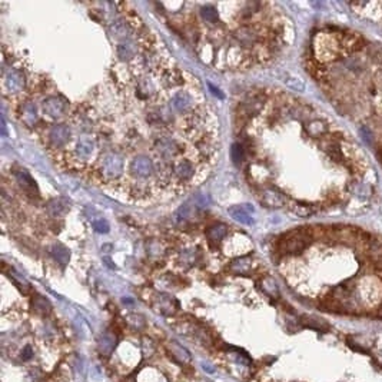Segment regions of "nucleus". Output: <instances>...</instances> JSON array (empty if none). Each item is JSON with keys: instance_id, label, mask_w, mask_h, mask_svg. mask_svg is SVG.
Wrapping results in <instances>:
<instances>
[{"instance_id": "nucleus-1", "label": "nucleus", "mask_w": 382, "mask_h": 382, "mask_svg": "<svg viewBox=\"0 0 382 382\" xmlns=\"http://www.w3.org/2000/svg\"><path fill=\"white\" fill-rule=\"evenodd\" d=\"M206 206H208V201L205 198H202V196L191 198L185 205H182L181 208H179V211L175 215L176 222L191 221L195 216H198Z\"/></svg>"}, {"instance_id": "nucleus-2", "label": "nucleus", "mask_w": 382, "mask_h": 382, "mask_svg": "<svg viewBox=\"0 0 382 382\" xmlns=\"http://www.w3.org/2000/svg\"><path fill=\"white\" fill-rule=\"evenodd\" d=\"M228 212H229V215L234 218L235 221H238V222L244 223V225H251V223H252V213H254V209H252L251 205H238V206L231 208Z\"/></svg>"}, {"instance_id": "nucleus-3", "label": "nucleus", "mask_w": 382, "mask_h": 382, "mask_svg": "<svg viewBox=\"0 0 382 382\" xmlns=\"http://www.w3.org/2000/svg\"><path fill=\"white\" fill-rule=\"evenodd\" d=\"M262 202L269 208H281L287 203V198L282 193H278L274 189H268L262 195Z\"/></svg>"}, {"instance_id": "nucleus-4", "label": "nucleus", "mask_w": 382, "mask_h": 382, "mask_svg": "<svg viewBox=\"0 0 382 382\" xmlns=\"http://www.w3.org/2000/svg\"><path fill=\"white\" fill-rule=\"evenodd\" d=\"M66 110V103L63 100L60 102L57 97H49L44 102V112L50 116H59Z\"/></svg>"}, {"instance_id": "nucleus-5", "label": "nucleus", "mask_w": 382, "mask_h": 382, "mask_svg": "<svg viewBox=\"0 0 382 382\" xmlns=\"http://www.w3.org/2000/svg\"><path fill=\"white\" fill-rule=\"evenodd\" d=\"M115 345H116V338H115V335L110 334V332H105L103 337L99 341V350H100L102 354H105V355H109V354L113 351Z\"/></svg>"}, {"instance_id": "nucleus-6", "label": "nucleus", "mask_w": 382, "mask_h": 382, "mask_svg": "<svg viewBox=\"0 0 382 382\" xmlns=\"http://www.w3.org/2000/svg\"><path fill=\"white\" fill-rule=\"evenodd\" d=\"M206 235H208L209 241L219 242V241H222L223 238H225V235H226V226L225 225H215L212 228H209V231L206 232Z\"/></svg>"}, {"instance_id": "nucleus-7", "label": "nucleus", "mask_w": 382, "mask_h": 382, "mask_svg": "<svg viewBox=\"0 0 382 382\" xmlns=\"http://www.w3.org/2000/svg\"><path fill=\"white\" fill-rule=\"evenodd\" d=\"M202 17L206 20V23H216L218 21V17H219V14H218V10L213 7V6H206V7H203L202 9Z\"/></svg>"}, {"instance_id": "nucleus-8", "label": "nucleus", "mask_w": 382, "mask_h": 382, "mask_svg": "<svg viewBox=\"0 0 382 382\" xmlns=\"http://www.w3.org/2000/svg\"><path fill=\"white\" fill-rule=\"evenodd\" d=\"M33 307H34V311H36L37 314H47V312L50 311L49 302L42 297L36 298V301L33 302Z\"/></svg>"}, {"instance_id": "nucleus-9", "label": "nucleus", "mask_w": 382, "mask_h": 382, "mask_svg": "<svg viewBox=\"0 0 382 382\" xmlns=\"http://www.w3.org/2000/svg\"><path fill=\"white\" fill-rule=\"evenodd\" d=\"M242 155H244L242 146L238 145V143H235L234 146H232V159L235 160V163H238V162L242 160Z\"/></svg>"}, {"instance_id": "nucleus-10", "label": "nucleus", "mask_w": 382, "mask_h": 382, "mask_svg": "<svg viewBox=\"0 0 382 382\" xmlns=\"http://www.w3.org/2000/svg\"><path fill=\"white\" fill-rule=\"evenodd\" d=\"M21 360L23 361H29L30 358L33 357V350H32V347L30 345H27V347H24V350L21 351Z\"/></svg>"}, {"instance_id": "nucleus-11", "label": "nucleus", "mask_w": 382, "mask_h": 382, "mask_svg": "<svg viewBox=\"0 0 382 382\" xmlns=\"http://www.w3.org/2000/svg\"><path fill=\"white\" fill-rule=\"evenodd\" d=\"M202 367H203V368H205V371L211 372V374H212V372H213L212 368H211V367H209V365H206V364H205V362H202Z\"/></svg>"}, {"instance_id": "nucleus-12", "label": "nucleus", "mask_w": 382, "mask_h": 382, "mask_svg": "<svg viewBox=\"0 0 382 382\" xmlns=\"http://www.w3.org/2000/svg\"><path fill=\"white\" fill-rule=\"evenodd\" d=\"M378 361H380V364L382 365V350L378 352Z\"/></svg>"}]
</instances>
